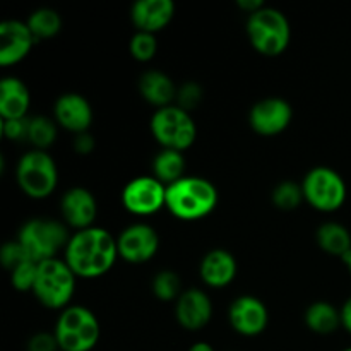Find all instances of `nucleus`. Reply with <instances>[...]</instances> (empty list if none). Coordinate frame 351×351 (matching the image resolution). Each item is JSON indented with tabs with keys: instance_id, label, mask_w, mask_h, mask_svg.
<instances>
[{
	"instance_id": "6ab92c4d",
	"label": "nucleus",
	"mask_w": 351,
	"mask_h": 351,
	"mask_svg": "<svg viewBox=\"0 0 351 351\" xmlns=\"http://www.w3.org/2000/svg\"><path fill=\"white\" fill-rule=\"evenodd\" d=\"M237 259L232 252L226 249H213L202 257L199 264V274L202 283L211 288H225L235 280Z\"/></svg>"
},
{
	"instance_id": "2eb2a0df",
	"label": "nucleus",
	"mask_w": 351,
	"mask_h": 351,
	"mask_svg": "<svg viewBox=\"0 0 351 351\" xmlns=\"http://www.w3.org/2000/svg\"><path fill=\"white\" fill-rule=\"evenodd\" d=\"M60 215L67 226L75 232L95 226L98 216V201L95 194L84 187H72L62 195Z\"/></svg>"
},
{
	"instance_id": "c756f323",
	"label": "nucleus",
	"mask_w": 351,
	"mask_h": 351,
	"mask_svg": "<svg viewBox=\"0 0 351 351\" xmlns=\"http://www.w3.org/2000/svg\"><path fill=\"white\" fill-rule=\"evenodd\" d=\"M38 263L34 261H26L19 264L16 269L10 271V285L17 291H33L34 283H36Z\"/></svg>"
},
{
	"instance_id": "c85d7f7f",
	"label": "nucleus",
	"mask_w": 351,
	"mask_h": 351,
	"mask_svg": "<svg viewBox=\"0 0 351 351\" xmlns=\"http://www.w3.org/2000/svg\"><path fill=\"white\" fill-rule=\"evenodd\" d=\"M129 51L132 55L134 60L137 62H149L153 60L154 55L158 51V41L156 34L144 33V31H137L129 43Z\"/></svg>"
},
{
	"instance_id": "473e14b6",
	"label": "nucleus",
	"mask_w": 351,
	"mask_h": 351,
	"mask_svg": "<svg viewBox=\"0 0 351 351\" xmlns=\"http://www.w3.org/2000/svg\"><path fill=\"white\" fill-rule=\"evenodd\" d=\"M27 129H29V117L2 120V132L9 141H27Z\"/></svg>"
},
{
	"instance_id": "f3484780",
	"label": "nucleus",
	"mask_w": 351,
	"mask_h": 351,
	"mask_svg": "<svg viewBox=\"0 0 351 351\" xmlns=\"http://www.w3.org/2000/svg\"><path fill=\"white\" fill-rule=\"evenodd\" d=\"M53 117L58 127L77 136L89 132L93 123V106L79 93H64L55 101Z\"/></svg>"
},
{
	"instance_id": "393cba45",
	"label": "nucleus",
	"mask_w": 351,
	"mask_h": 351,
	"mask_svg": "<svg viewBox=\"0 0 351 351\" xmlns=\"http://www.w3.org/2000/svg\"><path fill=\"white\" fill-rule=\"evenodd\" d=\"M27 27L33 33L34 40L43 41L57 36L62 29V17L57 10L50 7H41V9L33 10L26 21Z\"/></svg>"
},
{
	"instance_id": "a211bd4d",
	"label": "nucleus",
	"mask_w": 351,
	"mask_h": 351,
	"mask_svg": "<svg viewBox=\"0 0 351 351\" xmlns=\"http://www.w3.org/2000/svg\"><path fill=\"white\" fill-rule=\"evenodd\" d=\"M175 16L171 0H137L130 9V21L137 31L156 34L165 29Z\"/></svg>"
},
{
	"instance_id": "1a4fd4ad",
	"label": "nucleus",
	"mask_w": 351,
	"mask_h": 351,
	"mask_svg": "<svg viewBox=\"0 0 351 351\" xmlns=\"http://www.w3.org/2000/svg\"><path fill=\"white\" fill-rule=\"evenodd\" d=\"M307 204L321 213H335L343 208L348 187L341 175L329 167H314L302 180Z\"/></svg>"
},
{
	"instance_id": "72a5a7b5",
	"label": "nucleus",
	"mask_w": 351,
	"mask_h": 351,
	"mask_svg": "<svg viewBox=\"0 0 351 351\" xmlns=\"http://www.w3.org/2000/svg\"><path fill=\"white\" fill-rule=\"evenodd\" d=\"M26 351H60L53 332H36L27 339Z\"/></svg>"
},
{
	"instance_id": "4468645a",
	"label": "nucleus",
	"mask_w": 351,
	"mask_h": 351,
	"mask_svg": "<svg viewBox=\"0 0 351 351\" xmlns=\"http://www.w3.org/2000/svg\"><path fill=\"white\" fill-rule=\"evenodd\" d=\"M36 43L26 21H3L0 24V65L9 67L19 64L31 53Z\"/></svg>"
},
{
	"instance_id": "f8f14e48",
	"label": "nucleus",
	"mask_w": 351,
	"mask_h": 351,
	"mask_svg": "<svg viewBox=\"0 0 351 351\" xmlns=\"http://www.w3.org/2000/svg\"><path fill=\"white\" fill-rule=\"evenodd\" d=\"M293 119V110L287 99L280 96H269L250 108L249 123L254 132L259 136H278L290 127Z\"/></svg>"
},
{
	"instance_id": "9d476101",
	"label": "nucleus",
	"mask_w": 351,
	"mask_h": 351,
	"mask_svg": "<svg viewBox=\"0 0 351 351\" xmlns=\"http://www.w3.org/2000/svg\"><path fill=\"white\" fill-rule=\"evenodd\" d=\"M122 204L136 216H151L167 206V185L153 175H141L122 189Z\"/></svg>"
},
{
	"instance_id": "f03ea898",
	"label": "nucleus",
	"mask_w": 351,
	"mask_h": 351,
	"mask_svg": "<svg viewBox=\"0 0 351 351\" xmlns=\"http://www.w3.org/2000/svg\"><path fill=\"white\" fill-rule=\"evenodd\" d=\"M219 194L216 185L204 177H182L167 187L165 208L178 219L197 221L216 209Z\"/></svg>"
},
{
	"instance_id": "cd10ccee",
	"label": "nucleus",
	"mask_w": 351,
	"mask_h": 351,
	"mask_svg": "<svg viewBox=\"0 0 351 351\" xmlns=\"http://www.w3.org/2000/svg\"><path fill=\"white\" fill-rule=\"evenodd\" d=\"M271 201L281 211H293L297 209L302 202L305 201L304 191H302V184L297 182L285 180L280 182L276 187L273 189L271 194Z\"/></svg>"
},
{
	"instance_id": "c9c22d12",
	"label": "nucleus",
	"mask_w": 351,
	"mask_h": 351,
	"mask_svg": "<svg viewBox=\"0 0 351 351\" xmlns=\"http://www.w3.org/2000/svg\"><path fill=\"white\" fill-rule=\"evenodd\" d=\"M237 5H239L242 10H245V12L250 16V14L257 12L259 9H263L264 2L263 0H237Z\"/></svg>"
},
{
	"instance_id": "4be33fe9",
	"label": "nucleus",
	"mask_w": 351,
	"mask_h": 351,
	"mask_svg": "<svg viewBox=\"0 0 351 351\" xmlns=\"http://www.w3.org/2000/svg\"><path fill=\"white\" fill-rule=\"evenodd\" d=\"M304 321L305 326L315 335H332L341 328V311L329 302L319 300L308 305Z\"/></svg>"
},
{
	"instance_id": "2f4dec72",
	"label": "nucleus",
	"mask_w": 351,
	"mask_h": 351,
	"mask_svg": "<svg viewBox=\"0 0 351 351\" xmlns=\"http://www.w3.org/2000/svg\"><path fill=\"white\" fill-rule=\"evenodd\" d=\"M26 261H31V259L27 257V254L24 252L23 245H21L17 240H10V242L3 243L2 249H0V263L3 264V267H5L9 273L12 269H16L19 264L26 263Z\"/></svg>"
},
{
	"instance_id": "f257e3e1",
	"label": "nucleus",
	"mask_w": 351,
	"mask_h": 351,
	"mask_svg": "<svg viewBox=\"0 0 351 351\" xmlns=\"http://www.w3.org/2000/svg\"><path fill=\"white\" fill-rule=\"evenodd\" d=\"M119 259L117 237L101 226L79 230L71 235L64 261L82 280H96L108 273Z\"/></svg>"
},
{
	"instance_id": "ddd939ff",
	"label": "nucleus",
	"mask_w": 351,
	"mask_h": 351,
	"mask_svg": "<svg viewBox=\"0 0 351 351\" xmlns=\"http://www.w3.org/2000/svg\"><path fill=\"white\" fill-rule=\"evenodd\" d=\"M230 326L235 332L245 338H254L266 331L269 322V312L261 298L252 295H242L235 298L228 308Z\"/></svg>"
},
{
	"instance_id": "e433bc0d",
	"label": "nucleus",
	"mask_w": 351,
	"mask_h": 351,
	"mask_svg": "<svg viewBox=\"0 0 351 351\" xmlns=\"http://www.w3.org/2000/svg\"><path fill=\"white\" fill-rule=\"evenodd\" d=\"M341 311V326L351 335V297L343 304Z\"/></svg>"
},
{
	"instance_id": "9b49d317",
	"label": "nucleus",
	"mask_w": 351,
	"mask_h": 351,
	"mask_svg": "<svg viewBox=\"0 0 351 351\" xmlns=\"http://www.w3.org/2000/svg\"><path fill=\"white\" fill-rule=\"evenodd\" d=\"M119 257L129 264H144L156 256L160 249L158 232L147 223H134L117 237Z\"/></svg>"
},
{
	"instance_id": "20e7f679",
	"label": "nucleus",
	"mask_w": 351,
	"mask_h": 351,
	"mask_svg": "<svg viewBox=\"0 0 351 351\" xmlns=\"http://www.w3.org/2000/svg\"><path fill=\"white\" fill-rule=\"evenodd\" d=\"M53 335L60 351H91L98 345L101 326L88 307L69 305L58 315Z\"/></svg>"
},
{
	"instance_id": "dca6fc26",
	"label": "nucleus",
	"mask_w": 351,
	"mask_h": 351,
	"mask_svg": "<svg viewBox=\"0 0 351 351\" xmlns=\"http://www.w3.org/2000/svg\"><path fill=\"white\" fill-rule=\"evenodd\" d=\"M175 317L187 331H201L213 319L211 298L201 288L184 290L175 302Z\"/></svg>"
},
{
	"instance_id": "bb28decb",
	"label": "nucleus",
	"mask_w": 351,
	"mask_h": 351,
	"mask_svg": "<svg viewBox=\"0 0 351 351\" xmlns=\"http://www.w3.org/2000/svg\"><path fill=\"white\" fill-rule=\"evenodd\" d=\"M151 290H153L154 297L161 302H177L178 297L182 295V280L175 271L163 269L156 273L151 283Z\"/></svg>"
},
{
	"instance_id": "f704fd0d",
	"label": "nucleus",
	"mask_w": 351,
	"mask_h": 351,
	"mask_svg": "<svg viewBox=\"0 0 351 351\" xmlns=\"http://www.w3.org/2000/svg\"><path fill=\"white\" fill-rule=\"evenodd\" d=\"M95 146H96V141H95V137H93L89 132L77 134V136L74 137V149H75V153L89 154V153H93Z\"/></svg>"
},
{
	"instance_id": "39448f33",
	"label": "nucleus",
	"mask_w": 351,
	"mask_h": 351,
	"mask_svg": "<svg viewBox=\"0 0 351 351\" xmlns=\"http://www.w3.org/2000/svg\"><path fill=\"white\" fill-rule=\"evenodd\" d=\"M64 221L51 218H33L21 226L17 242L34 263L53 259L60 250H65L71 235Z\"/></svg>"
},
{
	"instance_id": "b1692460",
	"label": "nucleus",
	"mask_w": 351,
	"mask_h": 351,
	"mask_svg": "<svg viewBox=\"0 0 351 351\" xmlns=\"http://www.w3.org/2000/svg\"><path fill=\"white\" fill-rule=\"evenodd\" d=\"M185 171L184 153L175 149H161L153 160V177H156L161 184L168 185L180 180Z\"/></svg>"
},
{
	"instance_id": "ea45409f",
	"label": "nucleus",
	"mask_w": 351,
	"mask_h": 351,
	"mask_svg": "<svg viewBox=\"0 0 351 351\" xmlns=\"http://www.w3.org/2000/svg\"><path fill=\"white\" fill-rule=\"evenodd\" d=\"M343 351H351V346H350V348H345Z\"/></svg>"
},
{
	"instance_id": "5701e85b",
	"label": "nucleus",
	"mask_w": 351,
	"mask_h": 351,
	"mask_svg": "<svg viewBox=\"0 0 351 351\" xmlns=\"http://www.w3.org/2000/svg\"><path fill=\"white\" fill-rule=\"evenodd\" d=\"M315 240L321 250L335 257H345L351 250V233L346 226L336 221H326L315 232Z\"/></svg>"
},
{
	"instance_id": "7c9ffc66",
	"label": "nucleus",
	"mask_w": 351,
	"mask_h": 351,
	"mask_svg": "<svg viewBox=\"0 0 351 351\" xmlns=\"http://www.w3.org/2000/svg\"><path fill=\"white\" fill-rule=\"evenodd\" d=\"M175 101H177L175 105L191 113L192 110L197 108L199 103L202 101V88L194 81L184 82L182 86H178L177 99H175Z\"/></svg>"
},
{
	"instance_id": "6e6552de",
	"label": "nucleus",
	"mask_w": 351,
	"mask_h": 351,
	"mask_svg": "<svg viewBox=\"0 0 351 351\" xmlns=\"http://www.w3.org/2000/svg\"><path fill=\"white\" fill-rule=\"evenodd\" d=\"M149 127L153 137L163 149L184 153L197 137V127L192 115L177 105L158 108L151 117Z\"/></svg>"
},
{
	"instance_id": "7ed1b4c3",
	"label": "nucleus",
	"mask_w": 351,
	"mask_h": 351,
	"mask_svg": "<svg viewBox=\"0 0 351 351\" xmlns=\"http://www.w3.org/2000/svg\"><path fill=\"white\" fill-rule=\"evenodd\" d=\"M247 36L254 50L266 57H278L288 48L291 26L288 17L274 7L264 5L247 17Z\"/></svg>"
},
{
	"instance_id": "4c0bfd02",
	"label": "nucleus",
	"mask_w": 351,
	"mask_h": 351,
	"mask_svg": "<svg viewBox=\"0 0 351 351\" xmlns=\"http://www.w3.org/2000/svg\"><path fill=\"white\" fill-rule=\"evenodd\" d=\"M187 351H215V348H213V346L209 345V343L197 341V343H194V345H192Z\"/></svg>"
},
{
	"instance_id": "a878e982",
	"label": "nucleus",
	"mask_w": 351,
	"mask_h": 351,
	"mask_svg": "<svg viewBox=\"0 0 351 351\" xmlns=\"http://www.w3.org/2000/svg\"><path fill=\"white\" fill-rule=\"evenodd\" d=\"M57 122L48 117H29L27 141L33 144V149L47 151L57 141Z\"/></svg>"
},
{
	"instance_id": "412c9836",
	"label": "nucleus",
	"mask_w": 351,
	"mask_h": 351,
	"mask_svg": "<svg viewBox=\"0 0 351 351\" xmlns=\"http://www.w3.org/2000/svg\"><path fill=\"white\" fill-rule=\"evenodd\" d=\"M137 86H139V93L144 101L156 106V110L175 105L173 101L177 99L178 88L173 79L165 72L156 71V69L143 72Z\"/></svg>"
},
{
	"instance_id": "423d86ee",
	"label": "nucleus",
	"mask_w": 351,
	"mask_h": 351,
	"mask_svg": "<svg viewBox=\"0 0 351 351\" xmlns=\"http://www.w3.org/2000/svg\"><path fill=\"white\" fill-rule=\"evenodd\" d=\"M75 281L77 276L69 267V264L64 259L53 257L38 264L33 295L43 307L51 311H64L71 305L75 293Z\"/></svg>"
},
{
	"instance_id": "58836bf2",
	"label": "nucleus",
	"mask_w": 351,
	"mask_h": 351,
	"mask_svg": "<svg viewBox=\"0 0 351 351\" xmlns=\"http://www.w3.org/2000/svg\"><path fill=\"white\" fill-rule=\"evenodd\" d=\"M343 263H345V266H346V269L350 271V274H351V250L348 254H346L345 257H343Z\"/></svg>"
},
{
	"instance_id": "0eeeda50",
	"label": "nucleus",
	"mask_w": 351,
	"mask_h": 351,
	"mask_svg": "<svg viewBox=\"0 0 351 351\" xmlns=\"http://www.w3.org/2000/svg\"><path fill=\"white\" fill-rule=\"evenodd\" d=\"M16 180L21 191L31 199H47L58 184V168L50 153L31 149L19 158Z\"/></svg>"
},
{
	"instance_id": "aec40b11",
	"label": "nucleus",
	"mask_w": 351,
	"mask_h": 351,
	"mask_svg": "<svg viewBox=\"0 0 351 351\" xmlns=\"http://www.w3.org/2000/svg\"><path fill=\"white\" fill-rule=\"evenodd\" d=\"M31 106L29 88L23 79L7 75L0 81V117L2 120L27 119Z\"/></svg>"
}]
</instances>
